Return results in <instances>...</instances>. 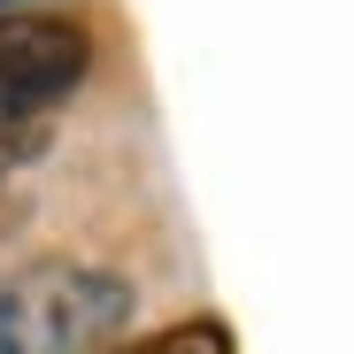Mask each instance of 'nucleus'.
I'll return each instance as SVG.
<instances>
[{
	"instance_id": "f257e3e1",
	"label": "nucleus",
	"mask_w": 354,
	"mask_h": 354,
	"mask_svg": "<svg viewBox=\"0 0 354 354\" xmlns=\"http://www.w3.org/2000/svg\"><path fill=\"white\" fill-rule=\"evenodd\" d=\"M139 292L100 262H31L0 285V354H100Z\"/></svg>"
},
{
	"instance_id": "f03ea898",
	"label": "nucleus",
	"mask_w": 354,
	"mask_h": 354,
	"mask_svg": "<svg viewBox=\"0 0 354 354\" xmlns=\"http://www.w3.org/2000/svg\"><path fill=\"white\" fill-rule=\"evenodd\" d=\"M93 77V31L62 8L0 16V124H46Z\"/></svg>"
},
{
	"instance_id": "7ed1b4c3",
	"label": "nucleus",
	"mask_w": 354,
	"mask_h": 354,
	"mask_svg": "<svg viewBox=\"0 0 354 354\" xmlns=\"http://www.w3.org/2000/svg\"><path fill=\"white\" fill-rule=\"evenodd\" d=\"M100 354H239L223 316H185V324H162L147 339H108Z\"/></svg>"
},
{
	"instance_id": "20e7f679",
	"label": "nucleus",
	"mask_w": 354,
	"mask_h": 354,
	"mask_svg": "<svg viewBox=\"0 0 354 354\" xmlns=\"http://www.w3.org/2000/svg\"><path fill=\"white\" fill-rule=\"evenodd\" d=\"M39 154H46V124H0V185H8V169H24Z\"/></svg>"
},
{
	"instance_id": "39448f33",
	"label": "nucleus",
	"mask_w": 354,
	"mask_h": 354,
	"mask_svg": "<svg viewBox=\"0 0 354 354\" xmlns=\"http://www.w3.org/2000/svg\"><path fill=\"white\" fill-rule=\"evenodd\" d=\"M8 231H16V201H0V239H8Z\"/></svg>"
},
{
	"instance_id": "423d86ee",
	"label": "nucleus",
	"mask_w": 354,
	"mask_h": 354,
	"mask_svg": "<svg viewBox=\"0 0 354 354\" xmlns=\"http://www.w3.org/2000/svg\"><path fill=\"white\" fill-rule=\"evenodd\" d=\"M16 8H31V0H0V16H16Z\"/></svg>"
}]
</instances>
